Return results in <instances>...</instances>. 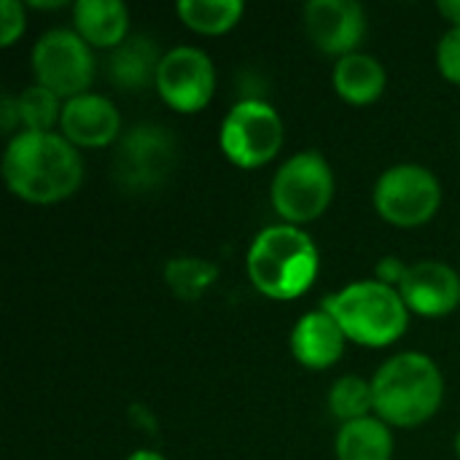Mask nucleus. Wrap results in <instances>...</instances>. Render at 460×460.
<instances>
[{"mask_svg": "<svg viewBox=\"0 0 460 460\" xmlns=\"http://www.w3.org/2000/svg\"><path fill=\"white\" fill-rule=\"evenodd\" d=\"M8 189L32 205H54L75 194L84 162L73 143L57 132H19L3 156Z\"/></svg>", "mask_w": 460, "mask_h": 460, "instance_id": "obj_1", "label": "nucleus"}, {"mask_svg": "<svg viewBox=\"0 0 460 460\" xmlns=\"http://www.w3.org/2000/svg\"><path fill=\"white\" fill-rule=\"evenodd\" d=\"M248 278L270 299L302 296L318 275V248L302 226L275 224L261 229L248 248Z\"/></svg>", "mask_w": 460, "mask_h": 460, "instance_id": "obj_2", "label": "nucleus"}, {"mask_svg": "<svg viewBox=\"0 0 460 460\" xmlns=\"http://www.w3.org/2000/svg\"><path fill=\"white\" fill-rule=\"evenodd\" d=\"M372 394L375 412L383 423L415 429L437 415L445 396V380L429 356L399 353L377 369Z\"/></svg>", "mask_w": 460, "mask_h": 460, "instance_id": "obj_3", "label": "nucleus"}, {"mask_svg": "<svg viewBox=\"0 0 460 460\" xmlns=\"http://www.w3.org/2000/svg\"><path fill=\"white\" fill-rule=\"evenodd\" d=\"M345 332L350 342L367 348H385L404 337L410 326V310L399 294L380 280H358L334 294L321 305Z\"/></svg>", "mask_w": 460, "mask_h": 460, "instance_id": "obj_4", "label": "nucleus"}, {"mask_svg": "<svg viewBox=\"0 0 460 460\" xmlns=\"http://www.w3.org/2000/svg\"><path fill=\"white\" fill-rule=\"evenodd\" d=\"M270 194L278 216L291 226H302L326 213L334 197V172L318 151H302L280 164Z\"/></svg>", "mask_w": 460, "mask_h": 460, "instance_id": "obj_5", "label": "nucleus"}, {"mask_svg": "<svg viewBox=\"0 0 460 460\" xmlns=\"http://www.w3.org/2000/svg\"><path fill=\"white\" fill-rule=\"evenodd\" d=\"M32 70L38 86L67 102L78 94H86L94 78V57L78 32L49 30L32 49Z\"/></svg>", "mask_w": 460, "mask_h": 460, "instance_id": "obj_6", "label": "nucleus"}, {"mask_svg": "<svg viewBox=\"0 0 460 460\" xmlns=\"http://www.w3.org/2000/svg\"><path fill=\"white\" fill-rule=\"evenodd\" d=\"M283 146V121L264 100L237 102L221 124V151L237 167L253 170L278 156Z\"/></svg>", "mask_w": 460, "mask_h": 460, "instance_id": "obj_7", "label": "nucleus"}, {"mask_svg": "<svg viewBox=\"0 0 460 460\" xmlns=\"http://www.w3.org/2000/svg\"><path fill=\"white\" fill-rule=\"evenodd\" d=\"M442 202V186L437 175L420 164H396L385 170L375 183V208L394 226L429 224Z\"/></svg>", "mask_w": 460, "mask_h": 460, "instance_id": "obj_8", "label": "nucleus"}, {"mask_svg": "<svg viewBox=\"0 0 460 460\" xmlns=\"http://www.w3.org/2000/svg\"><path fill=\"white\" fill-rule=\"evenodd\" d=\"M175 164V140L164 127L140 124L119 143L113 159L116 183L124 191H154Z\"/></svg>", "mask_w": 460, "mask_h": 460, "instance_id": "obj_9", "label": "nucleus"}, {"mask_svg": "<svg viewBox=\"0 0 460 460\" xmlns=\"http://www.w3.org/2000/svg\"><path fill=\"white\" fill-rule=\"evenodd\" d=\"M156 92L178 113L202 111L216 92V67L210 57L191 46H178L162 57Z\"/></svg>", "mask_w": 460, "mask_h": 460, "instance_id": "obj_10", "label": "nucleus"}, {"mask_svg": "<svg viewBox=\"0 0 460 460\" xmlns=\"http://www.w3.org/2000/svg\"><path fill=\"white\" fill-rule=\"evenodd\" d=\"M305 30L323 54L348 57L367 32V16L353 0H313L305 5Z\"/></svg>", "mask_w": 460, "mask_h": 460, "instance_id": "obj_11", "label": "nucleus"}, {"mask_svg": "<svg viewBox=\"0 0 460 460\" xmlns=\"http://www.w3.org/2000/svg\"><path fill=\"white\" fill-rule=\"evenodd\" d=\"M399 294L407 310L426 318H442L460 305V278L442 261H418L407 270Z\"/></svg>", "mask_w": 460, "mask_h": 460, "instance_id": "obj_12", "label": "nucleus"}, {"mask_svg": "<svg viewBox=\"0 0 460 460\" xmlns=\"http://www.w3.org/2000/svg\"><path fill=\"white\" fill-rule=\"evenodd\" d=\"M59 129H62V137L73 146L102 148L119 137L121 116L108 97L86 92L62 105Z\"/></svg>", "mask_w": 460, "mask_h": 460, "instance_id": "obj_13", "label": "nucleus"}, {"mask_svg": "<svg viewBox=\"0 0 460 460\" xmlns=\"http://www.w3.org/2000/svg\"><path fill=\"white\" fill-rule=\"evenodd\" d=\"M345 332L340 329V323L321 307L313 310L307 315H302L291 332V353L294 358L307 367V369H329L334 367L342 353H345Z\"/></svg>", "mask_w": 460, "mask_h": 460, "instance_id": "obj_14", "label": "nucleus"}, {"mask_svg": "<svg viewBox=\"0 0 460 460\" xmlns=\"http://www.w3.org/2000/svg\"><path fill=\"white\" fill-rule=\"evenodd\" d=\"M73 22L75 32L94 49H116L129 32V11L119 0H78Z\"/></svg>", "mask_w": 460, "mask_h": 460, "instance_id": "obj_15", "label": "nucleus"}, {"mask_svg": "<svg viewBox=\"0 0 460 460\" xmlns=\"http://www.w3.org/2000/svg\"><path fill=\"white\" fill-rule=\"evenodd\" d=\"M162 57L156 43L146 35H132L121 46L113 49L108 62V75L119 89L140 92L148 84L156 86V73L162 65Z\"/></svg>", "mask_w": 460, "mask_h": 460, "instance_id": "obj_16", "label": "nucleus"}, {"mask_svg": "<svg viewBox=\"0 0 460 460\" xmlns=\"http://www.w3.org/2000/svg\"><path fill=\"white\" fill-rule=\"evenodd\" d=\"M385 67L369 54L353 51L348 57H340V62L334 65V89L350 105L375 102L385 92Z\"/></svg>", "mask_w": 460, "mask_h": 460, "instance_id": "obj_17", "label": "nucleus"}, {"mask_svg": "<svg viewBox=\"0 0 460 460\" xmlns=\"http://www.w3.org/2000/svg\"><path fill=\"white\" fill-rule=\"evenodd\" d=\"M337 460H391L394 456V437L388 423L380 418H361L345 423L334 442Z\"/></svg>", "mask_w": 460, "mask_h": 460, "instance_id": "obj_18", "label": "nucleus"}, {"mask_svg": "<svg viewBox=\"0 0 460 460\" xmlns=\"http://www.w3.org/2000/svg\"><path fill=\"white\" fill-rule=\"evenodd\" d=\"M240 0H183L178 3L181 22L199 35H224L243 19Z\"/></svg>", "mask_w": 460, "mask_h": 460, "instance_id": "obj_19", "label": "nucleus"}, {"mask_svg": "<svg viewBox=\"0 0 460 460\" xmlns=\"http://www.w3.org/2000/svg\"><path fill=\"white\" fill-rule=\"evenodd\" d=\"M216 278L218 267L194 256H178L164 267V280L181 302H197L216 283Z\"/></svg>", "mask_w": 460, "mask_h": 460, "instance_id": "obj_20", "label": "nucleus"}, {"mask_svg": "<svg viewBox=\"0 0 460 460\" xmlns=\"http://www.w3.org/2000/svg\"><path fill=\"white\" fill-rule=\"evenodd\" d=\"M329 410L337 420H342V426L369 418V412L375 410L372 383H367L356 375L340 377L329 391Z\"/></svg>", "mask_w": 460, "mask_h": 460, "instance_id": "obj_21", "label": "nucleus"}, {"mask_svg": "<svg viewBox=\"0 0 460 460\" xmlns=\"http://www.w3.org/2000/svg\"><path fill=\"white\" fill-rule=\"evenodd\" d=\"M19 119L24 124V132H51L54 124L62 119V100L51 94L43 86H27L19 97Z\"/></svg>", "mask_w": 460, "mask_h": 460, "instance_id": "obj_22", "label": "nucleus"}, {"mask_svg": "<svg viewBox=\"0 0 460 460\" xmlns=\"http://www.w3.org/2000/svg\"><path fill=\"white\" fill-rule=\"evenodd\" d=\"M437 65L442 75L460 86V27H450L437 49Z\"/></svg>", "mask_w": 460, "mask_h": 460, "instance_id": "obj_23", "label": "nucleus"}, {"mask_svg": "<svg viewBox=\"0 0 460 460\" xmlns=\"http://www.w3.org/2000/svg\"><path fill=\"white\" fill-rule=\"evenodd\" d=\"M24 32V5L16 0L0 3V40L3 46H11Z\"/></svg>", "mask_w": 460, "mask_h": 460, "instance_id": "obj_24", "label": "nucleus"}, {"mask_svg": "<svg viewBox=\"0 0 460 460\" xmlns=\"http://www.w3.org/2000/svg\"><path fill=\"white\" fill-rule=\"evenodd\" d=\"M407 270H410V267H407L402 259L385 256V259H380V264H377V280L385 283V286H391V288H399L402 280H404V275H407Z\"/></svg>", "mask_w": 460, "mask_h": 460, "instance_id": "obj_25", "label": "nucleus"}, {"mask_svg": "<svg viewBox=\"0 0 460 460\" xmlns=\"http://www.w3.org/2000/svg\"><path fill=\"white\" fill-rule=\"evenodd\" d=\"M16 124H22V119H19V102H16V97L3 94V100H0V127H3V132H13Z\"/></svg>", "mask_w": 460, "mask_h": 460, "instance_id": "obj_26", "label": "nucleus"}, {"mask_svg": "<svg viewBox=\"0 0 460 460\" xmlns=\"http://www.w3.org/2000/svg\"><path fill=\"white\" fill-rule=\"evenodd\" d=\"M439 13H442L453 27H460V0H442V3H439Z\"/></svg>", "mask_w": 460, "mask_h": 460, "instance_id": "obj_27", "label": "nucleus"}, {"mask_svg": "<svg viewBox=\"0 0 460 460\" xmlns=\"http://www.w3.org/2000/svg\"><path fill=\"white\" fill-rule=\"evenodd\" d=\"M127 460H164L159 453H151V450H137V453H132Z\"/></svg>", "mask_w": 460, "mask_h": 460, "instance_id": "obj_28", "label": "nucleus"}, {"mask_svg": "<svg viewBox=\"0 0 460 460\" xmlns=\"http://www.w3.org/2000/svg\"><path fill=\"white\" fill-rule=\"evenodd\" d=\"M30 5L32 8H62L65 3L62 0H43V3L40 0H30Z\"/></svg>", "mask_w": 460, "mask_h": 460, "instance_id": "obj_29", "label": "nucleus"}, {"mask_svg": "<svg viewBox=\"0 0 460 460\" xmlns=\"http://www.w3.org/2000/svg\"><path fill=\"white\" fill-rule=\"evenodd\" d=\"M456 453H458V458H460V431H458V437H456Z\"/></svg>", "mask_w": 460, "mask_h": 460, "instance_id": "obj_30", "label": "nucleus"}]
</instances>
